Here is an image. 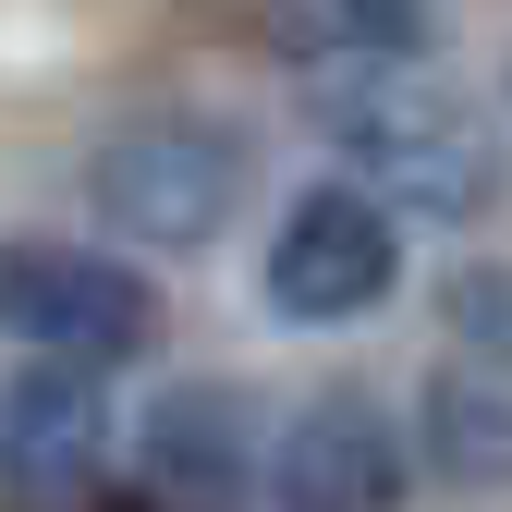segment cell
I'll list each match as a JSON object with an SVG mask.
<instances>
[{
	"mask_svg": "<svg viewBox=\"0 0 512 512\" xmlns=\"http://www.w3.org/2000/svg\"><path fill=\"white\" fill-rule=\"evenodd\" d=\"M86 196H98V220H110L122 244L196 256V244L244 208V122H220V110H196V98H147V110L98 122Z\"/></svg>",
	"mask_w": 512,
	"mask_h": 512,
	"instance_id": "cell-1",
	"label": "cell"
},
{
	"mask_svg": "<svg viewBox=\"0 0 512 512\" xmlns=\"http://www.w3.org/2000/svg\"><path fill=\"white\" fill-rule=\"evenodd\" d=\"M330 135L366 183H391L403 208L427 220H476L500 196V147H488V110L452 98V86H427V74H378L330 110Z\"/></svg>",
	"mask_w": 512,
	"mask_h": 512,
	"instance_id": "cell-2",
	"label": "cell"
},
{
	"mask_svg": "<svg viewBox=\"0 0 512 512\" xmlns=\"http://www.w3.org/2000/svg\"><path fill=\"white\" fill-rule=\"evenodd\" d=\"M0 330L37 342L49 366H135L147 330H159V293L98 244L25 232V244H0Z\"/></svg>",
	"mask_w": 512,
	"mask_h": 512,
	"instance_id": "cell-3",
	"label": "cell"
},
{
	"mask_svg": "<svg viewBox=\"0 0 512 512\" xmlns=\"http://www.w3.org/2000/svg\"><path fill=\"white\" fill-rule=\"evenodd\" d=\"M403 476H415V452H403V427H391L378 391H317L269 439V500L281 512H391Z\"/></svg>",
	"mask_w": 512,
	"mask_h": 512,
	"instance_id": "cell-4",
	"label": "cell"
},
{
	"mask_svg": "<svg viewBox=\"0 0 512 512\" xmlns=\"http://www.w3.org/2000/svg\"><path fill=\"white\" fill-rule=\"evenodd\" d=\"M391 281H403V244H391V208L378 196H354V183L293 196V220L269 244V305L281 317H366Z\"/></svg>",
	"mask_w": 512,
	"mask_h": 512,
	"instance_id": "cell-5",
	"label": "cell"
},
{
	"mask_svg": "<svg viewBox=\"0 0 512 512\" xmlns=\"http://www.w3.org/2000/svg\"><path fill=\"white\" fill-rule=\"evenodd\" d=\"M98 464H110V415H98V391H86V366H25L13 391H0V488L13 500H86L98 488Z\"/></svg>",
	"mask_w": 512,
	"mask_h": 512,
	"instance_id": "cell-6",
	"label": "cell"
},
{
	"mask_svg": "<svg viewBox=\"0 0 512 512\" xmlns=\"http://www.w3.org/2000/svg\"><path fill=\"white\" fill-rule=\"evenodd\" d=\"M147 488H159V512H244V488H256V403L244 391H159V415H147Z\"/></svg>",
	"mask_w": 512,
	"mask_h": 512,
	"instance_id": "cell-7",
	"label": "cell"
},
{
	"mask_svg": "<svg viewBox=\"0 0 512 512\" xmlns=\"http://www.w3.org/2000/svg\"><path fill=\"white\" fill-rule=\"evenodd\" d=\"M427 439H439V476H464V488L512 476V391H476V378H452V391L427 403Z\"/></svg>",
	"mask_w": 512,
	"mask_h": 512,
	"instance_id": "cell-8",
	"label": "cell"
},
{
	"mask_svg": "<svg viewBox=\"0 0 512 512\" xmlns=\"http://www.w3.org/2000/svg\"><path fill=\"white\" fill-rule=\"evenodd\" d=\"M342 13H354V37H366V49H391V61H403V49H427L439 0H342Z\"/></svg>",
	"mask_w": 512,
	"mask_h": 512,
	"instance_id": "cell-9",
	"label": "cell"
}]
</instances>
